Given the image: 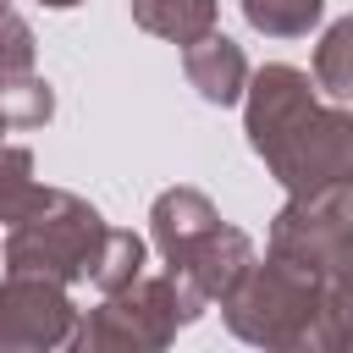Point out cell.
<instances>
[{"mask_svg": "<svg viewBox=\"0 0 353 353\" xmlns=\"http://www.w3.org/2000/svg\"><path fill=\"white\" fill-rule=\"evenodd\" d=\"M204 309V298L182 281V276H132L127 287L110 292V303L94 314V325H83V342H132V347H154L165 342L176 325H188Z\"/></svg>", "mask_w": 353, "mask_h": 353, "instance_id": "5", "label": "cell"}, {"mask_svg": "<svg viewBox=\"0 0 353 353\" xmlns=\"http://www.w3.org/2000/svg\"><path fill=\"white\" fill-rule=\"evenodd\" d=\"M132 17H138V28L176 39L182 50L199 44L204 33H215V0H132Z\"/></svg>", "mask_w": 353, "mask_h": 353, "instance_id": "8", "label": "cell"}, {"mask_svg": "<svg viewBox=\"0 0 353 353\" xmlns=\"http://www.w3.org/2000/svg\"><path fill=\"white\" fill-rule=\"evenodd\" d=\"M44 6H77V0H44Z\"/></svg>", "mask_w": 353, "mask_h": 353, "instance_id": "13", "label": "cell"}, {"mask_svg": "<svg viewBox=\"0 0 353 353\" xmlns=\"http://www.w3.org/2000/svg\"><path fill=\"white\" fill-rule=\"evenodd\" d=\"M0 6H6V0H0Z\"/></svg>", "mask_w": 353, "mask_h": 353, "instance_id": "15", "label": "cell"}, {"mask_svg": "<svg viewBox=\"0 0 353 353\" xmlns=\"http://www.w3.org/2000/svg\"><path fill=\"white\" fill-rule=\"evenodd\" d=\"M154 243L165 248L171 276H182L204 303L226 298L248 276V265H254L248 237L232 232V226H221V215L210 210V199L193 193V188L160 193V204H154Z\"/></svg>", "mask_w": 353, "mask_h": 353, "instance_id": "3", "label": "cell"}, {"mask_svg": "<svg viewBox=\"0 0 353 353\" xmlns=\"http://www.w3.org/2000/svg\"><path fill=\"white\" fill-rule=\"evenodd\" d=\"M28 171H33V154L28 149H0V221H17L39 199V182Z\"/></svg>", "mask_w": 353, "mask_h": 353, "instance_id": "11", "label": "cell"}, {"mask_svg": "<svg viewBox=\"0 0 353 353\" xmlns=\"http://www.w3.org/2000/svg\"><path fill=\"white\" fill-rule=\"evenodd\" d=\"M6 127H11V121H6V110H0V132H6Z\"/></svg>", "mask_w": 353, "mask_h": 353, "instance_id": "14", "label": "cell"}, {"mask_svg": "<svg viewBox=\"0 0 353 353\" xmlns=\"http://www.w3.org/2000/svg\"><path fill=\"white\" fill-rule=\"evenodd\" d=\"M105 237H110V226L83 199L39 188V199L11 221L6 259H11V270H28V276L77 281V276H94V265L105 254Z\"/></svg>", "mask_w": 353, "mask_h": 353, "instance_id": "4", "label": "cell"}, {"mask_svg": "<svg viewBox=\"0 0 353 353\" xmlns=\"http://www.w3.org/2000/svg\"><path fill=\"white\" fill-rule=\"evenodd\" d=\"M182 66H188V83H193L210 105H232V99L243 94V83H248L243 50H237L232 39H221V33H204L199 44H188V50H182Z\"/></svg>", "mask_w": 353, "mask_h": 353, "instance_id": "7", "label": "cell"}, {"mask_svg": "<svg viewBox=\"0 0 353 353\" xmlns=\"http://www.w3.org/2000/svg\"><path fill=\"white\" fill-rule=\"evenodd\" d=\"M248 143L292 199L353 182V116L320 110L298 66H265L248 94Z\"/></svg>", "mask_w": 353, "mask_h": 353, "instance_id": "1", "label": "cell"}, {"mask_svg": "<svg viewBox=\"0 0 353 353\" xmlns=\"http://www.w3.org/2000/svg\"><path fill=\"white\" fill-rule=\"evenodd\" d=\"M22 72H33V33H28V22H17L0 6V83H11Z\"/></svg>", "mask_w": 353, "mask_h": 353, "instance_id": "12", "label": "cell"}, {"mask_svg": "<svg viewBox=\"0 0 353 353\" xmlns=\"http://www.w3.org/2000/svg\"><path fill=\"white\" fill-rule=\"evenodd\" d=\"M226 320L248 342H281V347L325 342V347H342V342H353V287L331 281V276H314L292 259H270L265 270L248 265V276L226 292Z\"/></svg>", "mask_w": 353, "mask_h": 353, "instance_id": "2", "label": "cell"}, {"mask_svg": "<svg viewBox=\"0 0 353 353\" xmlns=\"http://www.w3.org/2000/svg\"><path fill=\"white\" fill-rule=\"evenodd\" d=\"M72 336V303L61 281L11 270L0 287V347H50Z\"/></svg>", "mask_w": 353, "mask_h": 353, "instance_id": "6", "label": "cell"}, {"mask_svg": "<svg viewBox=\"0 0 353 353\" xmlns=\"http://www.w3.org/2000/svg\"><path fill=\"white\" fill-rule=\"evenodd\" d=\"M325 0H243V17L270 39H298L320 22Z\"/></svg>", "mask_w": 353, "mask_h": 353, "instance_id": "10", "label": "cell"}, {"mask_svg": "<svg viewBox=\"0 0 353 353\" xmlns=\"http://www.w3.org/2000/svg\"><path fill=\"white\" fill-rule=\"evenodd\" d=\"M314 83L336 99H353V17L331 22V33L314 50Z\"/></svg>", "mask_w": 353, "mask_h": 353, "instance_id": "9", "label": "cell"}]
</instances>
